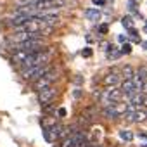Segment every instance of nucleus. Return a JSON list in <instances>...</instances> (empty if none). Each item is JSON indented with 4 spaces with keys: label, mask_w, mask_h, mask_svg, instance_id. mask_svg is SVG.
Returning a JSON list of instances; mask_svg holds the SVG:
<instances>
[{
    "label": "nucleus",
    "mask_w": 147,
    "mask_h": 147,
    "mask_svg": "<svg viewBox=\"0 0 147 147\" xmlns=\"http://www.w3.org/2000/svg\"><path fill=\"white\" fill-rule=\"evenodd\" d=\"M119 78H121L119 71L111 69L107 75H104V78H102V85H104V87H116V85L119 83Z\"/></svg>",
    "instance_id": "39448f33"
},
{
    "label": "nucleus",
    "mask_w": 147,
    "mask_h": 147,
    "mask_svg": "<svg viewBox=\"0 0 147 147\" xmlns=\"http://www.w3.org/2000/svg\"><path fill=\"white\" fill-rule=\"evenodd\" d=\"M85 18L90 19V21H99L100 19V11H97V9H87L85 11Z\"/></svg>",
    "instance_id": "1a4fd4ad"
},
{
    "label": "nucleus",
    "mask_w": 147,
    "mask_h": 147,
    "mask_svg": "<svg viewBox=\"0 0 147 147\" xmlns=\"http://www.w3.org/2000/svg\"><path fill=\"white\" fill-rule=\"evenodd\" d=\"M88 147H102V145H100L99 142H90V144H88Z\"/></svg>",
    "instance_id": "6ab92c4d"
},
{
    "label": "nucleus",
    "mask_w": 147,
    "mask_h": 147,
    "mask_svg": "<svg viewBox=\"0 0 147 147\" xmlns=\"http://www.w3.org/2000/svg\"><path fill=\"white\" fill-rule=\"evenodd\" d=\"M94 4H97V5H104V0H92Z\"/></svg>",
    "instance_id": "aec40b11"
},
{
    "label": "nucleus",
    "mask_w": 147,
    "mask_h": 147,
    "mask_svg": "<svg viewBox=\"0 0 147 147\" xmlns=\"http://www.w3.org/2000/svg\"><path fill=\"white\" fill-rule=\"evenodd\" d=\"M82 54H83V57H90V55H92V49H85Z\"/></svg>",
    "instance_id": "dca6fc26"
},
{
    "label": "nucleus",
    "mask_w": 147,
    "mask_h": 147,
    "mask_svg": "<svg viewBox=\"0 0 147 147\" xmlns=\"http://www.w3.org/2000/svg\"><path fill=\"white\" fill-rule=\"evenodd\" d=\"M66 116V109L64 107H59V118H64Z\"/></svg>",
    "instance_id": "f3484780"
},
{
    "label": "nucleus",
    "mask_w": 147,
    "mask_h": 147,
    "mask_svg": "<svg viewBox=\"0 0 147 147\" xmlns=\"http://www.w3.org/2000/svg\"><path fill=\"white\" fill-rule=\"evenodd\" d=\"M145 121H147V111L145 109L133 111V123H145Z\"/></svg>",
    "instance_id": "6e6552de"
},
{
    "label": "nucleus",
    "mask_w": 147,
    "mask_h": 147,
    "mask_svg": "<svg viewBox=\"0 0 147 147\" xmlns=\"http://www.w3.org/2000/svg\"><path fill=\"white\" fill-rule=\"evenodd\" d=\"M55 97H57V88H55L54 85L45 87L43 90H40V92H38V102H40L42 106H47V104L54 102V99H55Z\"/></svg>",
    "instance_id": "20e7f679"
},
{
    "label": "nucleus",
    "mask_w": 147,
    "mask_h": 147,
    "mask_svg": "<svg viewBox=\"0 0 147 147\" xmlns=\"http://www.w3.org/2000/svg\"><path fill=\"white\" fill-rule=\"evenodd\" d=\"M121 23H123V26H125V28H128V30L131 28V19H130V18H123V21H121Z\"/></svg>",
    "instance_id": "4468645a"
},
{
    "label": "nucleus",
    "mask_w": 147,
    "mask_h": 147,
    "mask_svg": "<svg viewBox=\"0 0 147 147\" xmlns=\"http://www.w3.org/2000/svg\"><path fill=\"white\" fill-rule=\"evenodd\" d=\"M119 88H121L123 95H126L128 99L137 92V90H135V85H133V82H131V80H123V83H121V87H119Z\"/></svg>",
    "instance_id": "0eeeda50"
},
{
    "label": "nucleus",
    "mask_w": 147,
    "mask_h": 147,
    "mask_svg": "<svg viewBox=\"0 0 147 147\" xmlns=\"http://www.w3.org/2000/svg\"><path fill=\"white\" fill-rule=\"evenodd\" d=\"M57 76H59V71H57L55 67H52V66H50L47 73H43V75H42L36 82H33V88H35L36 92H40V90H43L45 87L54 85V82L57 80Z\"/></svg>",
    "instance_id": "f257e3e1"
},
{
    "label": "nucleus",
    "mask_w": 147,
    "mask_h": 147,
    "mask_svg": "<svg viewBox=\"0 0 147 147\" xmlns=\"http://www.w3.org/2000/svg\"><path fill=\"white\" fill-rule=\"evenodd\" d=\"M123 99V92H121V88H118V87H107L102 94H100V102L104 104V107L106 106H111V104H114V102H118V100H121Z\"/></svg>",
    "instance_id": "7ed1b4c3"
},
{
    "label": "nucleus",
    "mask_w": 147,
    "mask_h": 147,
    "mask_svg": "<svg viewBox=\"0 0 147 147\" xmlns=\"http://www.w3.org/2000/svg\"><path fill=\"white\" fill-rule=\"evenodd\" d=\"M133 73H135V69H133L130 64H126V66H123V69H121V76H123L125 80H131V78H133Z\"/></svg>",
    "instance_id": "9d476101"
},
{
    "label": "nucleus",
    "mask_w": 147,
    "mask_h": 147,
    "mask_svg": "<svg viewBox=\"0 0 147 147\" xmlns=\"http://www.w3.org/2000/svg\"><path fill=\"white\" fill-rule=\"evenodd\" d=\"M119 137H121V140H125V142H131V140H133V133H131L130 130H119Z\"/></svg>",
    "instance_id": "f8f14e48"
},
{
    "label": "nucleus",
    "mask_w": 147,
    "mask_h": 147,
    "mask_svg": "<svg viewBox=\"0 0 147 147\" xmlns=\"http://www.w3.org/2000/svg\"><path fill=\"white\" fill-rule=\"evenodd\" d=\"M142 107L147 109V95H144V100H142Z\"/></svg>",
    "instance_id": "a211bd4d"
},
{
    "label": "nucleus",
    "mask_w": 147,
    "mask_h": 147,
    "mask_svg": "<svg viewBox=\"0 0 147 147\" xmlns=\"http://www.w3.org/2000/svg\"><path fill=\"white\" fill-rule=\"evenodd\" d=\"M30 54H33V52H30V50H12L11 61H12L16 66H19V67H21V64L30 57Z\"/></svg>",
    "instance_id": "423d86ee"
},
{
    "label": "nucleus",
    "mask_w": 147,
    "mask_h": 147,
    "mask_svg": "<svg viewBox=\"0 0 147 147\" xmlns=\"http://www.w3.org/2000/svg\"><path fill=\"white\" fill-rule=\"evenodd\" d=\"M140 147H147V144H142V145H140Z\"/></svg>",
    "instance_id": "4be33fe9"
},
{
    "label": "nucleus",
    "mask_w": 147,
    "mask_h": 147,
    "mask_svg": "<svg viewBox=\"0 0 147 147\" xmlns=\"http://www.w3.org/2000/svg\"><path fill=\"white\" fill-rule=\"evenodd\" d=\"M121 52H123V54H130V52H131V45H130V43H126V45H123V49H121Z\"/></svg>",
    "instance_id": "2eb2a0df"
},
{
    "label": "nucleus",
    "mask_w": 147,
    "mask_h": 147,
    "mask_svg": "<svg viewBox=\"0 0 147 147\" xmlns=\"http://www.w3.org/2000/svg\"><path fill=\"white\" fill-rule=\"evenodd\" d=\"M59 147H76V142H75V138H73V135H69L64 140H61V145Z\"/></svg>",
    "instance_id": "9b49d317"
},
{
    "label": "nucleus",
    "mask_w": 147,
    "mask_h": 147,
    "mask_svg": "<svg viewBox=\"0 0 147 147\" xmlns=\"http://www.w3.org/2000/svg\"><path fill=\"white\" fill-rule=\"evenodd\" d=\"M54 111H55V104H54V102H50V104L43 106V114L50 116V114H54Z\"/></svg>",
    "instance_id": "ddd939ff"
},
{
    "label": "nucleus",
    "mask_w": 147,
    "mask_h": 147,
    "mask_svg": "<svg viewBox=\"0 0 147 147\" xmlns=\"http://www.w3.org/2000/svg\"><path fill=\"white\" fill-rule=\"evenodd\" d=\"M50 67V64H38V66H33V67H26V69H21V78L24 82H36L43 73H47Z\"/></svg>",
    "instance_id": "f03ea898"
},
{
    "label": "nucleus",
    "mask_w": 147,
    "mask_h": 147,
    "mask_svg": "<svg viewBox=\"0 0 147 147\" xmlns=\"http://www.w3.org/2000/svg\"><path fill=\"white\" fill-rule=\"evenodd\" d=\"M99 30H100V33H106V31H107V26H106V24H102Z\"/></svg>",
    "instance_id": "412c9836"
}]
</instances>
